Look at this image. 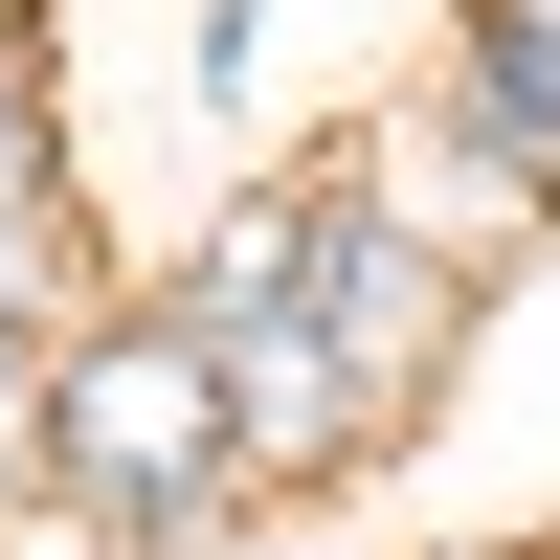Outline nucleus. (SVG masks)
<instances>
[{
    "label": "nucleus",
    "instance_id": "obj_1",
    "mask_svg": "<svg viewBox=\"0 0 560 560\" xmlns=\"http://www.w3.org/2000/svg\"><path fill=\"white\" fill-rule=\"evenodd\" d=\"M224 471V382H202V337H113V359H68V493L113 538H179V493Z\"/></svg>",
    "mask_w": 560,
    "mask_h": 560
},
{
    "label": "nucleus",
    "instance_id": "obj_4",
    "mask_svg": "<svg viewBox=\"0 0 560 560\" xmlns=\"http://www.w3.org/2000/svg\"><path fill=\"white\" fill-rule=\"evenodd\" d=\"M23 269H45V224H23V202H0V314H23Z\"/></svg>",
    "mask_w": 560,
    "mask_h": 560
},
{
    "label": "nucleus",
    "instance_id": "obj_3",
    "mask_svg": "<svg viewBox=\"0 0 560 560\" xmlns=\"http://www.w3.org/2000/svg\"><path fill=\"white\" fill-rule=\"evenodd\" d=\"M23 448H45V404H23V359H0V471H23Z\"/></svg>",
    "mask_w": 560,
    "mask_h": 560
},
{
    "label": "nucleus",
    "instance_id": "obj_2",
    "mask_svg": "<svg viewBox=\"0 0 560 560\" xmlns=\"http://www.w3.org/2000/svg\"><path fill=\"white\" fill-rule=\"evenodd\" d=\"M471 135L560 158V0H493V23H471Z\"/></svg>",
    "mask_w": 560,
    "mask_h": 560
}]
</instances>
